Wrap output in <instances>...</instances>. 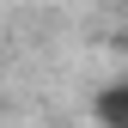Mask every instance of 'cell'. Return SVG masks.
<instances>
[{"label":"cell","mask_w":128,"mask_h":128,"mask_svg":"<svg viewBox=\"0 0 128 128\" xmlns=\"http://www.w3.org/2000/svg\"><path fill=\"white\" fill-rule=\"evenodd\" d=\"M98 122H104V128H128V79L98 92Z\"/></svg>","instance_id":"1"}]
</instances>
